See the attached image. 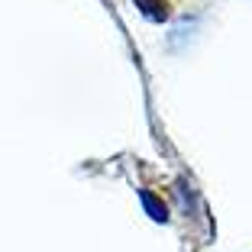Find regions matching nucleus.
Returning a JSON list of instances; mask_svg holds the SVG:
<instances>
[{"instance_id":"nucleus-2","label":"nucleus","mask_w":252,"mask_h":252,"mask_svg":"<svg viewBox=\"0 0 252 252\" xmlns=\"http://www.w3.org/2000/svg\"><path fill=\"white\" fill-rule=\"evenodd\" d=\"M142 204H146V210L152 217H156V220H165V217H168V210H165V204H158L156 197H152V194H142Z\"/></svg>"},{"instance_id":"nucleus-1","label":"nucleus","mask_w":252,"mask_h":252,"mask_svg":"<svg viewBox=\"0 0 252 252\" xmlns=\"http://www.w3.org/2000/svg\"><path fill=\"white\" fill-rule=\"evenodd\" d=\"M136 7H139L149 20H168V13H171L168 0H136Z\"/></svg>"}]
</instances>
